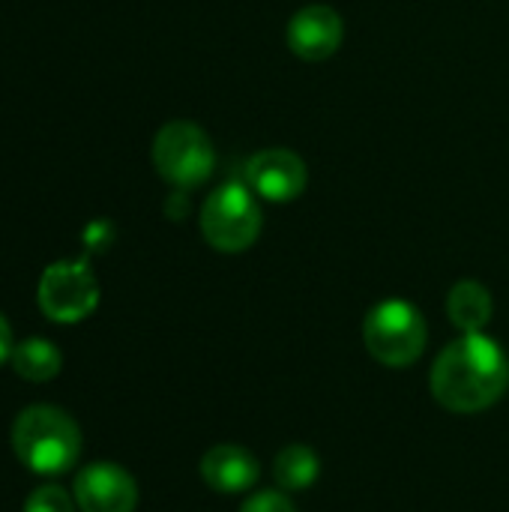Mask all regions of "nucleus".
<instances>
[{
  "mask_svg": "<svg viewBox=\"0 0 509 512\" xmlns=\"http://www.w3.org/2000/svg\"><path fill=\"white\" fill-rule=\"evenodd\" d=\"M507 387V354L486 333H465L462 339L450 342L429 372V390L435 402L453 414L486 411L507 393Z\"/></svg>",
  "mask_w": 509,
  "mask_h": 512,
  "instance_id": "f257e3e1",
  "label": "nucleus"
},
{
  "mask_svg": "<svg viewBox=\"0 0 509 512\" xmlns=\"http://www.w3.org/2000/svg\"><path fill=\"white\" fill-rule=\"evenodd\" d=\"M12 450L27 471L57 477L78 462L81 432L66 411L51 405H30L15 417Z\"/></svg>",
  "mask_w": 509,
  "mask_h": 512,
  "instance_id": "f03ea898",
  "label": "nucleus"
},
{
  "mask_svg": "<svg viewBox=\"0 0 509 512\" xmlns=\"http://www.w3.org/2000/svg\"><path fill=\"white\" fill-rule=\"evenodd\" d=\"M426 339V318L414 303L399 297L378 303L363 321V342L369 354L390 369L417 363L426 351Z\"/></svg>",
  "mask_w": 509,
  "mask_h": 512,
  "instance_id": "7ed1b4c3",
  "label": "nucleus"
},
{
  "mask_svg": "<svg viewBox=\"0 0 509 512\" xmlns=\"http://www.w3.org/2000/svg\"><path fill=\"white\" fill-rule=\"evenodd\" d=\"M264 216L255 201V192L240 183L219 186L201 207L204 240L219 252H243L261 234Z\"/></svg>",
  "mask_w": 509,
  "mask_h": 512,
  "instance_id": "20e7f679",
  "label": "nucleus"
},
{
  "mask_svg": "<svg viewBox=\"0 0 509 512\" xmlns=\"http://www.w3.org/2000/svg\"><path fill=\"white\" fill-rule=\"evenodd\" d=\"M156 171L177 189H195L210 180L216 168V150L207 132L189 120H171L153 141Z\"/></svg>",
  "mask_w": 509,
  "mask_h": 512,
  "instance_id": "39448f33",
  "label": "nucleus"
},
{
  "mask_svg": "<svg viewBox=\"0 0 509 512\" xmlns=\"http://www.w3.org/2000/svg\"><path fill=\"white\" fill-rule=\"evenodd\" d=\"M39 309L57 324L84 321L99 303V282L84 261H57L39 279Z\"/></svg>",
  "mask_w": 509,
  "mask_h": 512,
  "instance_id": "423d86ee",
  "label": "nucleus"
},
{
  "mask_svg": "<svg viewBox=\"0 0 509 512\" xmlns=\"http://www.w3.org/2000/svg\"><path fill=\"white\" fill-rule=\"evenodd\" d=\"M306 183H309L306 162L291 150L270 147V150L255 153L246 162V186L258 198L285 204V201L300 198L306 192Z\"/></svg>",
  "mask_w": 509,
  "mask_h": 512,
  "instance_id": "0eeeda50",
  "label": "nucleus"
},
{
  "mask_svg": "<svg viewBox=\"0 0 509 512\" xmlns=\"http://www.w3.org/2000/svg\"><path fill=\"white\" fill-rule=\"evenodd\" d=\"M72 492L84 512H132L138 507V483L114 462H93L81 468Z\"/></svg>",
  "mask_w": 509,
  "mask_h": 512,
  "instance_id": "6e6552de",
  "label": "nucleus"
},
{
  "mask_svg": "<svg viewBox=\"0 0 509 512\" xmlns=\"http://www.w3.org/2000/svg\"><path fill=\"white\" fill-rule=\"evenodd\" d=\"M345 36L342 15L324 3L303 6L291 21H288V48L303 57V60H327L339 51Z\"/></svg>",
  "mask_w": 509,
  "mask_h": 512,
  "instance_id": "1a4fd4ad",
  "label": "nucleus"
},
{
  "mask_svg": "<svg viewBox=\"0 0 509 512\" xmlns=\"http://www.w3.org/2000/svg\"><path fill=\"white\" fill-rule=\"evenodd\" d=\"M201 477L219 495H243L261 480V462L240 444H216L201 459Z\"/></svg>",
  "mask_w": 509,
  "mask_h": 512,
  "instance_id": "9d476101",
  "label": "nucleus"
},
{
  "mask_svg": "<svg viewBox=\"0 0 509 512\" xmlns=\"http://www.w3.org/2000/svg\"><path fill=\"white\" fill-rule=\"evenodd\" d=\"M492 312H495V303H492V294L486 285L465 279L450 288L447 315H450L453 327H459L462 333H483L486 324L492 321Z\"/></svg>",
  "mask_w": 509,
  "mask_h": 512,
  "instance_id": "9b49d317",
  "label": "nucleus"
},
{
  "mask_svg": "<svg viewBox=\"0 0 509 512\" xmlns=\"http://www.w3.org/2000/svg\"><path fill=\"white\" fill-rule=\"evenodd\" d=\"M321 474V459L306 444H288L273 462V480L282 492H306Z\"/></svg>",
  "mask_w": 509,
  "mask_h": 512,
  "instance_id": "f8f14e48",
  "label": "nucleus"
},
{
  "mask_svg": "<svg viewBox=\"0 0 509 512\" xmlns=\"http://www.w3.org/2000/svg\"><path fill=\"white\" fill-rule=\"evenodd\" d=\"M12 366L24 381L42 384V381L57 378V372L63 366V357H60L57 345L48 342V339H24L12 351Z\"/></svg>",
  "mask_w": 509,
  "mask_h": 512,
  "instance_id": "ddd939ff",
  "label": "nucleus"
},
{
  "mask_svg": "<svg viewBox=\"0 0 509 512\" xmlns=\"http://www.w3.org/2000/svg\"><path fill=\"white\" fill-rule=\"evenodd\" d=\"M24 512H75V504L60 486H42L27 498Z\"/></svg>",
  "mask_w": 509,
  "mask_h": 512,
  "instance_id": "4468645a",
  "label": "nucleus"
},
{
  "mask_svg": "<svg viewBox=\"0 0 509 512\" xmlns=\"http://www.w3.org/2000/svg\"><path fill=\"white\" fill-rule=\"evenodd\" d=\"M240 512H297V507L291 504V498L282 489H270V492L249 495Z\"/></svg>",
  "mask_w": 509,
  "mask_h": 512,
  "instance_id": "2eb2a0df",
  "label": "nucleus"
},
{
  "mask_svg": "<svg viewBox=\"0 0 509 512\" xmlns=\"http://www.w3.org/2000/svg\"><path fill=\"white\" fill-rule=\"evenodd\" d=\"M12 351H15V345H12V330H9L6 318L0 315V363L12 360Z\"/></svg>",
  "mask_w": 509,
  "mask_h": 512,
  "instance_id": "dca6fc26",
  "label": "nucleus"
}]
</instances>
